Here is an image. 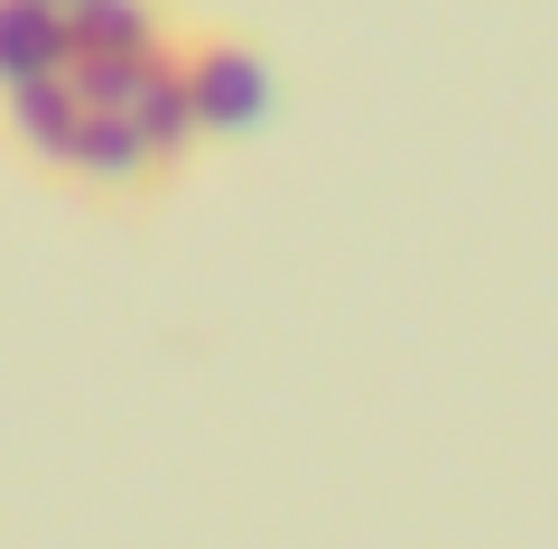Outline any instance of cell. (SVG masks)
Listing matches in <instances>:
<instances>
[{
  "label": "cell",
  "mask_w": 558,
  "mask_h": 549,
  "mask_svg": "<svg viewBox=\"0 0 558 549\" xmlns=\"http://www.w3.org/2000/svg\"><path fill=\"white\" fill-rule=\"evenodd\" d=\"M168 47H65L57 75L0 94V150L75 205L149 215L205 158V131L186 112Z\"/></svg>",
  "instance_id": "obj_1"
},
{
  "label": "cell",
  "mask_w": 558,
  "mask_h": 549,
  "mask_svg": "<svg viewBox=\"0 0 558 549\" xmlns=\"http://www.w3.org/2000/svg\"><path fill=\"white\" fill-rule=\"evenodd\" d=\"M168 57H178V84H186V112H196L205 150L252 140V131L279 121V65H270V47L252 28H223V20H196L186 10Z\"/></svg>",
  "instance_id": "obj_2"
},
{
  "label": "cell",
  "mask_w": 558,
  "mask_h": 549,
  "mask_svg": "<svg viewBox=\"0 0 558 549\" xmlns=\"http://www.w3.org/2000/svg\"><path fill=\"white\" fill-rule=\"evenodd\" d=\"M65 47H75V28H65L57 0H0V94L57 75Z\"/></svg>",
  "instance_id": "obj_3"
},
{
  "label": "cell",
  "mask_w": 558,
  "mask_h": 549,
  "mask_svg": "<svg viewBox=\"0 0 558 549\" xmlns=\"http://www.w3.org/2000/svg\"><path fill=\"white\" fill-rule=\"evenodd\" d=\"M57 10H75V0H57Z\"/></svg>",
  "instance_id": "obj_4"
}]
</instances>
